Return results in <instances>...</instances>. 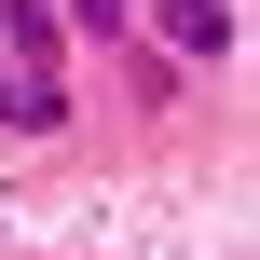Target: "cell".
Returning <instances> with one entry per match:
<instances>
[{"label":"cell","instance_id":"obj_1","mask_svg":"<svg viewBox=\"0 0 260 260\" xmlns=\"http://www.w3.org/2000/svg\"><path fill=\"white\" fill-rule=\"evenodd\" d=\"M0 69H14L27 123L55 137V123H69V14H55V0H0Z\"/></svg>","mask_w":260,"mask_h":260},{"label":"cell","instance_id":"obj_2","mask_svg":"<svg viewBox=\"0 0 260 260\" xmlns=\"http://www.w3.org/2000/svg\"><path fill=\"white\" fill-rule=\"evenodd\" d=\"M151 27H165V55H192V69L233 55V14H219V0H151Z\"/></svg>","mask_w":260,"mask_h":260},{"label":"cell","instance_id":"obj_3","mask_svg":"<svg viewBox=\"0 0 260 260\" xmlns=\"http://www.w3.org/2000/svg\"><path fill=\"white\" fill-rule=\"evenodd\" d=\"M55 14H82L96 41H123V27H137V0H55Z\"/></svg>","mask_w":260,"mask_h":260},{"label":"cell","instance_id":"obj_4","mask_svg":"<svg viewBox=\"0 0 260 260\" xmlns=\"http://www.w3.org/2000/svg\"><path fill=\"white\" fill-rule=\"evenodd\" d=\"M0 123H14V137H41V123H27V96H14V69H0Z\"/></svg>","mask_w":260,"mask_h":260}]
</instances>
